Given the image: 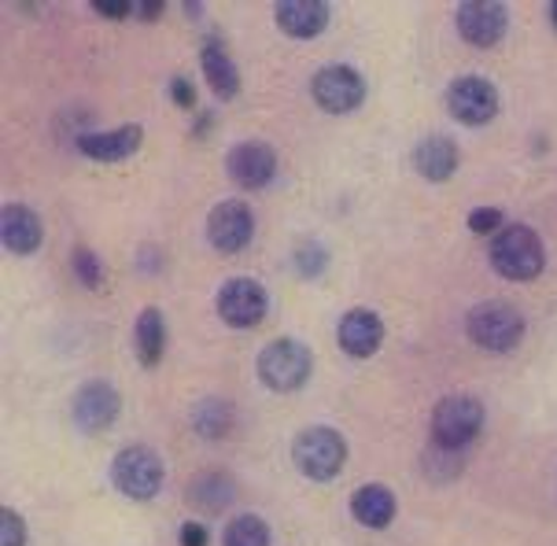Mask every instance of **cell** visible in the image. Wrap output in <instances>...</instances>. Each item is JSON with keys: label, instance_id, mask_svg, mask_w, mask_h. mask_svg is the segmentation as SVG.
Listing matches in <instances>:
<instances>
[{"label": "cell", "instance_id": "obj_27", "mask_svg": "<svg viewBox=\"0 0 557 546\" xmlns=\"http://www.w3.org/2000/svg\"><path fill=\"white\" fill-rule=\"evenodd\" d=\"M26 543V529H23V517L15 510H0V546H23Z\"/></svg>", "mask_w": 557, "mask_h": 546}, {"label": "cell", "instance_id": "obj_6", "mask_svg": "<svg viewBox=\"0 0 557 546\" xmlns=\"http://www.w3.org/2000/svg\"><path fill=\"white\" fill-rule=\"evenodd\" d=\"M310 351L299 340H273L259 355V381L270 392H296L310 381Z\"/></svg>", "mask_w": 557, "mask_h": 546}, {"label": "cell", "instance_id": "obj_31", "mask_svg": "<svg viewBox=\"0 0 557 546\" xmlns=\"http://www.w3.org/2000/svg\"><path fill=\"white\" fill-rule=\"evenodd\" d=\"M170 97H174L177 108H196V89L188 78H174L170 82Z\"/></svg>", "mask_w": 557, "mask_h": 546}, {"label": "cell", "instance_id": "obj_10", "mask_svg": "<svg viewBox=\"0 0 557 546\" xmlns=\"http://www.w3.org/2000/svg\"><path fill=\"white\" fill-rule=\"evenodd\" d=\"M447 111L461 126H484L498 115V89L487 78H458L447 89Z\"/></svg>", "mask_w": 557, "mask_h": 546}, {"label": "cell", "instance_id": "obj_14", "mask_svg": "<svg viewBox=\"0 0 557 546\" xmlns=\"http://www.w3.org/2000/svg\"><path fill=\"white\" fill-rule=\"evenodd\" d=\"M336 340L351 359H370V355L381 351V344H384V322L373 314V310H362V307L347 310V314L339 318Z\"/></svg>", "mask_w": 557, "mask_h": 546}, {"label": "cell", "instance_id": "obj_28", "mask_svg": "<svg viewBox=\"0 0 557 546\" xmlns=\"http://www.w3.org/2000/svg\"><path fill=\"white\" fill-rule=\"evenodd\" d=\"M498 225H503V211L498 207H476V211H469V229L473 233H495Z\"/></svg>", "mask_w": 557, "mask_h": 546}, {"label": "cell", "instance_id": "obj_33", "mask_svg": "<svg viewBox=\"0 0 557 546\" xmlns=\"http://www.w3.org/2000/svg\"><path fill=\"white\" fill-rule=\"evenodd\" d=\"M554 26H557V4H554Z\"/></svg>", "mask_w": 557, "mask_h": 546}, {"label": "cell", "instance_id": "obj_13", "mask_svg": "<svg viewBox=\"0 0 557 546\" xmlns=\"http://www.w3.org/2000/svg\"><path fill=\"white\" fill-rule=\"evenodd\" d=\"M225 166H230V177L240 188H262L277 174V156L262 140H244V145H237L225 156Z\"/></svg>", "mask_w": 557, "mask_h": 546}, {"label": "cell", "instance_id": "obj_11", "mask_svg": "<svg viewBox=\"0 0 557 546\" xmlns=\"http://www.w3.org/2000/svg\"><path fill=\"white\" fill-rule=\"evenodd\" d=\"M506 26H509V15L495 0H466V4L458 8V34L466 37L469 45H476V49H491V45L503 41Z\"/></svg>", "mask_w": 557, "mask_h": 546}, {"label": "cell", "instance_id": "obj_4", "mask_svg": "<svg viewBox=\"0 0 557 546\" xmlns=\"http://www.w3.org/2000/svg\"><path fill=\"white\" fill-rule=\"evenodd\" d=\"M292 458H296V469L310 480H333L339 476L347 461V444L336 429L314 425L307 432H299L296 444H292Z\"/></svg>", "mask_w": 557, "mask_h": 546}, {"label": "cell", "instance_id": "obj_21", "mask_svg": "<svg viewBox=\"0 0 557 546\" xmlns=\"http://www.w3.org/2000/svg\"><path fill=\"white\" fill-rule=\"evenodd\" d=\"M134 344H137V359L140 365L156 370L163 362V351H166V322L156 307H145L137 314V328H134Z\"/></svg>", "mask_w": 557, "mask_h": 546}, {"label": "cell", "instance_id": "obj_15", "mask_svg": "<svg viewBox=\"0 0 557 546\" xmlns=\"http://www.w3.org/2000/svg\"><path fill=\"white\" fill-rule=\"evenodd\" d=\"M140 137H145V129L137 122L115 129H89V134L78 137V152L97 159V163H122V159L140 148Z\"/></svg>", "mask_w": 557, "mask_h": 546}, {"label": "cell", "instance_id": "obj_3", "mask_svg": "<svg viewBox=\"0 0 557 546\" xmlns=\"http://www.w3.org/2000/svg\"><path fill=\"white\" fill-rule=\"evenodd\" d=\"M163 458L156 455L152 447H126L119 450L115 461H111V480H115V487L126 498H137V502H148V498H156L163 492Z\"/></svg>", "mask_w": 557, "mask_h": 546}, {"label": "cell", "instance_id": "obj_16", "mask_svg": "<svg viewBox=\"0 0 557 546\" xmlns=\"http://www.w3.org/2000/svg\"><path fill=\"white\" fill-rule=\"evenodd\" d=\"M0 240L12 256H30V251L41 248L45 240V229H41V219L23 203H8L0 211Z\"/></svg>", "mask_w": 557, "mask_h": 546}, {"label": "cell", "instance_id": "obj_2", "mask_svg": "<svg viewBox=\"0 0 557 546\" xmlns=\"http://www.w3.org/2000/svg\"><path fill=\"white\" fill-rule=\"evenodd\" d=\"M466 328H469V340H473L476 347L503 355V351H513V347L521 344L524 318H521V310L503 303V299H487V303L469 310Z\"/></svg>", "mask_w": 557, "mask_h": 546}, {"label": "cell", "instance_id": "obj_7", "mask_svg": "<svg viewBox=\"0 0 557 546\" xmlns=\"http://www.w3.org/2000/svg\"><path fill=\"white\" fill-rule=\"evenodd\" d=\"M314 92L318 108L321 111H333V115H347V111H355L358 103L366 100V82L362 74L355 67H347V63H329V67H321L314 74Z\"/></svg>", "mask_w": 557, "mask_h": 546}, {"label": "cell", "instance_id": "obj_30", "mask_svg": "<svg viewBox=\"0 0 557 546\" xmlns=\"http://www.w3.org/2000/svg\"><path fill=\"white\" fill-rule=\"evenodd\" d=\"M177 539H182V546H207L211 543V532H207L200 521H185L182 532H177Z\"/></svg>", "mask_w": 557, "mask_h": 546}, {"label": "cell", "instance_id": "obj_1", "mask_svg": "<svg viewBox=\"0 0 557 546\" xmlns=\"http://www.w3.org/2000/svg\"><path fill=\"white\" fill-rule=\"evenodd\" d=\"M491 266L506 281H532L546 266V251L535 229L528 225H503L498 237L491 240Z\"/></svg>", "mask_w": 557, "mask_h": 546}, {"label": "cell", "instance_id": "obj_19", "mask_svg": "<svg viewBox=\"0 0 557 546\" xmlns=\"http://www.w3.org/2000/svg\"><path fill=\"white\" fill-rule=\"evenodd\" d=\"M351 513L366 529H388L395 521V495L384 484H366L351 495Z\"/></svg>", "mask_w": 557, "mask_h": 546}, {"label": "cell", "instance_id": "obj_25", "mask_svg": "<svg viewBox=\"0 0 557 546\" xmlns=\"http://www.w3.org/2000/svg\"><path fill=\"white\" fill-rule=\"evenodd\" d=\"M74 273H78V281L85 288H100L103 277H108L97 251H89V248H74Z\"/></svg>", "mask_w": 557, "mask_h": 546}, {"label": "cell", "instance_id": "obj_18", "mask_svg": "<svg viewBox=\"0 0 557 546\" xmlns=\"http://www.w3.org/2000/svg\"><path fill=\"white\" fill-rule=\"evenodd\" d=\"M413 166H418L421 177L429 182H447L450 174L458 171V145L450 137H424L418 148H413Z\"/></svg>", "mask_w": 557, "mask_h": 546}, {"label": "cell", "instance_id": "obj_29", "mask_svg": "<svg viewBox=\"0 0 557 546\" xmlns=\"http://www.w3.org/2000/svg\"><path fill=\"white\" fill-rule=\"evenodd\" d=\"M92 12L103 18H126L134 15V0H92Z\"/></svg>", "mask_w": 557, "mask_h": 546}, {"label": "cell", "instance_id": "obj_24", "mask_svg": "<svg viewBox=\"0 0 557 546\" xmlns=\"http://www.w3.org/2000/svg\"><path fill=\"white\" fill-rule=\"evenodd\" d=\"M230 498H233V480L222 473H207L193 484V502L200 510H222V506H230Z\"/></svg>", "mask_w": 557, "mask_h": 546}, {"label": "cell", "instance_id": "obj_32", "mask_svg": "<svg viewBox=\"0 0 557 546\" xmlns=\"http://www.w3.org/2000/svg\"><path fill=\"white\" fill-rule=\"evenodd\" d=\"M134 12H137L140 18H148V23H152V18L163 15V0H137Z\"/></svg>", "mask_w": 557, "mask_h": 546}, {"label": "cell", "instance_id": "obj_8", "mask_svg": "<svg viewBox=\"0 0 557 546\" xmlns=\"http://www.w3.org/2000/svg\"><path fill=\"white\" fill-rule=\"evenodd\" d=\"M267 310H270L267 288L251 277L225 281L219 291V318L233 328H255L262 318H267Z\"/></svg>", "mask_w": 557, "mask_h": 546}, {"label": "cell", "instance_id": "obj_23", "mask_svg": "<svg viewBox=\"0 0 557 546\" xmlns=\"http://www.w3.org/2000/svg\"><path fill=\"white\" fill-rule=\"evenodd\" d=\"M222 546H270L267 521H262V517H255V513L233 517V521L225 524Z\"/></svg>", "mask_w": 557, "mask_h": 546}, {"label": "cell", "instance_id": "obj_26", "mask_svg": "<svg viewBox=\"0 0 557 546\" xmlns=\"http://www.w3.org/2000/svg\"><path fill=\"white\" fill-rule=\"evenodd\" d=\"M296 266H299V273H304V277H318V273L329 266V251L321 248V244L307 240L304 248L296 251Z\"/></svg>", "mask_w": 557, "mask_h": 546}, {"label": "cell", "instance_id": "obj_5", "mask_svg": "<svg viewBox=\"0 0 557 546\" xmlns=\"http://www.w3.org/2000/svg\"><path fill=\"white\" fill-rule=\"evenodd\" d=\"M480 429H484V407L473 395H447L432 413V439L440 447H469L480 436Z\"/></svg>", "mask_w": 557, "mask_h": 546}, {"label": "cell", "instance_id": "obj_20", "mask_svg": "<svg viewBox=\"0 0 557 546\" xmlns=\"http://www.w3.org/2000/svg\"><path fill=\"white\" fill-rule=\"evenodd\" d=\"M203 74H207V86H211V92L219 100H233L240 89V71L237 63L230 60V52L222 49L219 41H207L203 45Z\"/></svg>", "mask_w": 557, "mask_h": 546}, {"label": "cell", "instance_id": "obj_22", "mask_svg": "<svg viewBox=\"0 0 557 546\" xmlns=\"http://www.w3.org/2000/svg\"><path fill=\"white\" fill-rule=\"evenodd\" d=\"M193 425L207 439H222L225 432L233 429V407L225 399H203L200 407L193 410Z\"/></svg>", "mask_w": 557, "mask_h": 546}, {"label": "cell", "instance_id": "obj_17", "mask_svg": "<svg viewBox=\"0 0 557 546\" xmlns=\"http://www.w3.org/2000/svg\"><path fill=\"white\" fill-rule=\"evenodd\" d=\"M273 15H277V26L292 37H318L321 30L329 26V4H321V0H281L277 8H273Z\"/></svg>", "mask_w": 557, "mask_h": 546}, {"label": "cell", "instance_id": "obj_12", "mask_svg": "<svg viewBox=\"0 0 557 546\" xmlns=\"http://www.w3.org/2000/svg\"><path fill=\"white\" fill-rule=\"evenodd\" d=\"M119 410H122V399L108 381H89L74 395V425L82 432H89V436L92 432H108L115 425Z\"/></svg>", "mask_w": 557, "mask_h": 546}, {"label": "cell", "instance_id": "obj_9", "mask_svg": "<svg viewBox=\"0 0 557 546\" xmlns=\"http://www.w3.org/2000/svg\"><path fill=\"white\" fill-rule=\"evenodd\" d=\"M251 237H255V214L244 200H225L207 219V240L222 256H237V251L248 248Z\"/></svg>", "mask_w": 557, "mask_h": 546}]
</instances>
